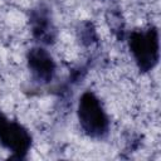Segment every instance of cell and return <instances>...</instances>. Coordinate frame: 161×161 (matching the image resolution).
I'll return each mask as SVG.
<instances>
[{
    "label": "cell",
    "mask_w": 161,
    "mask_h": 161,
    "mask_svg": "<svg viewBox=\"0 0 161 161\" xmlns=\"http://www.w3.org/2000/svg\"><path fill=\"white\" fill-rule=\"evenodd\" d=\"M131 53L142 72L151 70L158 62V31L155 26L136 30L128 39Z\"/></svg>",
    "instance_id": "cell-1"
},
{
    "label": "cell",
    "mask_w": 161,
    "mask_h": 161,
    "mask_svg": "<svg viewBox=\"0 0 161 161\" xmlns=\"http://www.w3.org/2000/svg\"><path fill=\"white\" fill-rule=\"evenodd\" d=\"M78 118L83 131L91 137H102L108 130V118L99 102L92 93L86 92L79 98Z\"/></svg>",
    "instance_id": "cell-2"
},
{
    "label": "cell",
    "mask_w": 161,
    "mask_h": 161,
    "mask_svg": "<svg viewBox=\"0 0 161 161\" xmlns=\"http://www.w3.org/2000/svg\"><path fill=\"white\" fill-rule=\"evenodd\" d=\"M28 63L35 80L47 83L53 78L55 64L45 49L33 48L28 54Z\"/></svg>",
    "instance_id": "cell-4"
},
{
    "label": "cell",
    "mask_w": 161,
    "mask_h": 161,
    "mask_svg": "<svg viewBox=\"0 0 161 161\" xmlns=\"http://www.w3.org/2000/svg\"><path fill=\"white\" fill-rule=\"evenodd\" d=\"M0 143L11 151L18 158L26 155L31 145L29 132L18 122L9 121L0 111Z\"/></svg>",
    "instance_id": "cell-3"
}]
</instances>
